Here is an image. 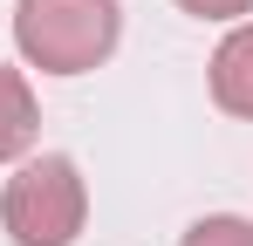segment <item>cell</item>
Here are the masks:
<instances>
[{"mask_svg": "<svg viewBox=\"0 0 253 246\" xmlns=\"http://www.w3.org/2000/svg\"><path fill=\"white\" fill-rule=\"evenodd\" d=\"M178 14H192V21H247L253 0H178Z\"/></svg>", "mask_w": 253, "mask_h": 246, "instance_id": "cell-6", "label": "cell"}, {"mask_svg": "<svg viewBox=\"0 0 253 246\" xmlns=\"http://www.w3.org/2000/svg\"><path fill=\"white\" fill-rule=\"evenodd\" d=\"M206 82H212V103L226 117L253 123V21L226 28V41L212 48V62H206Z\"/></svg>", "mask_w": 253, "mask_h": 246, "instance_id": "cell-3", "label": "cell"}, {"mask_svg": "<svg viewBox=\"0 0 253 246\" xmlns=\"http://www.w3.org/2000/svg\"><path fill=\"white\" fill-rule=\"evenodd\" d=\"M124 7L117 0H14V48L42 76H89L117 55Z\"/></svg>", "mask_w": 253, "mask_h": 246, "instance_id": "cell-1", "label": "cell"}, {"mask_svg": "<svg viewBox=\"0 0 253 246\" xmlns=\"http://www.w3.org/2000/svg\"><path fill=\"white\" fill-rule=\"evenodd\" d=\"M89 226V185L69 151H28L0 185V233L14 246H76Z\"/></svg>", "mask_w": 253, "mask_h": 246, "instance_id": "cell-2", "label": "cell"}, {"mask_svg": "<svg viewBox=\"0 0 253 246\" xmlns=\"http://www.w3.org/2000/svg\"><path fill=\"white\" fill-rule=\"evenodd\" d=\"M35 137H42V103L21 69L0 62V164H21L35 151Z\"/></svg>", "mask_w": 253, "mask_h": 246, "instance_id": "cell-4", "label": "cell"}, {"mask_svg": "<svg viewBox=\"0 0 253 246\" xmlns=\"http://www.w3.org/2000/svg\"><path fill=\"white\" fill-rule=\"evenodd\" d=\"M178 246H253V219H240V212H206V219L185 226Z\"/></svg>", "mask_w": 253, "mask_h": 246, "instance_id": "cell-5", "label": "cell"}]
</instances>
